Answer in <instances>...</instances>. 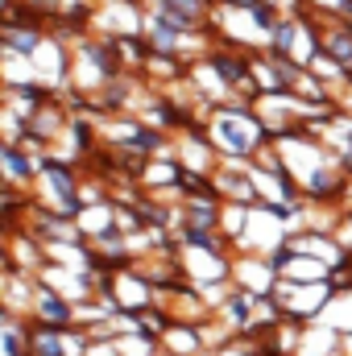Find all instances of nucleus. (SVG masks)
<instances>
[{
	"label": "nucleus",
	"mask_w": 352,
	"mask_h": 356,
	"mask_svg": "<svg viewBox=\"0 0 352 356\" xmlns=\"http://www.w3.org/2000/svg\"><path fill=\"white\" fill-rule=\"evenodd\" d=\"M216 141L237 154V158H253L262 154V141H265V129L257 116H249L245 108H220L216 112Z\"/></svg>",
	"instance_id": "f257e3e1"
},
{
	"label": "nucleus",
	"mask_w": 352,
	"mask_h": 356,
	"mask_svg": "<svg viewBox=\"0 0 352 356\" xmlns=\"http://www.w3.org/2000/svg\"><path fill=\"white\" fill-rule=\"evenodd\" d=\"M0 42H4V54H8V58H38V50L46 46V38H42V29L33 25V17H29V21H4Z\"/></svg>",
	"instance_id": "f03ea898"
},
{
	"label": "nucleus",
	"mask_w": 352,
	"mask_h": 356,
	"mask_svg": "<svg viewBox=\"0 0 352 356\" xmlns=\"http://www.w3.org/2000/svg\"><path fill=\"white\" fill-rule=\"evenodd\" d=\"M216 4H220V0H158V13H162V17H170L175 25H182V29L199 33V29L211 21Z\"/></svg>",
	"instance_id": "7ed1b4c3"
},
{
	"label": "nucleus",
	"mask_w": 352,
	"mask_h": 356,
	"mask_svg": "<svg viewBox=\"0 0 352 356\" xmlns=\"http://www.w3.org/2000/svg\"><path fill=\"white\" fill-rule=\"evenodd\" d=\"M145 38H150V46H154V54H178L182 50V42L191 38V29H182V25H175L170 17H162L158 8L145 17Z\"/></svg>",
	"instance_id": "20e7f679"
},
{
	"label": "nucleus",
	"mask_w": 352,
	"mask_h": 356,
	"mask_svg": "<svg viewBox=\"0 0 352 356\" xmlns=\"http://www.w3.org/2000/svg\"><path fill=\"white\" fill-rule=\"evenodd\" d=\"M0 154H4L8 178H17V182H21V178H29V175H33V158H29V154H25V149H21L17 141H8V145H4Z\"/></svg>",
	"instance_id": "39448f33"
}]
</instances>
